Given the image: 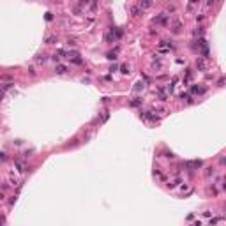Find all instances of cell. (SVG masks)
Wrapping results in <instances>:
<instances>
[{
	"mask_svg": "<svg viewBox=\"0 0 226 226\" xmlns=\"http://www.w3.org/2000/svg\"><path fill=\"white\" fill-rule=\"evenodd\" d=\"M65 71H67V67H65V65H57V73H60V74H62V73H65Z\"/></svg>",
	"mask_w": 226,
	"mask_h": 226,
	"instance_id": "6da1fadb",
	"label": "cell"
},
{
	"mask_svg": "<svg viewBox=\"0 0 226 226\" xmlns=\"http://www.w3.org/2000/svg\"><path fill=\"white\" fill-rule=\"evenodd\" d=\"M198 67H200V69H205V62L200 60V62H198Z\"/></svg>",
	"mask_w": 226,
	"mask_h": 226,
	"instance_id": "7a4b0ae2",
	"label": "cell"
},
{
	"mask_svg": "<svg viewBox=\"0 0 226 226\" xmlns=\"http://www.w3.org/2000/svg\"><path fill=\"white\" fill-rule=\"evenodd\" d=\"M2 96H4V92H2V90H0V99H2Z\"/></svg>",
	"mask_w": 226,
	"mask_h": 226,
	"instance_id": "3957f363",
	"label": "cell"
}]
</instances>
